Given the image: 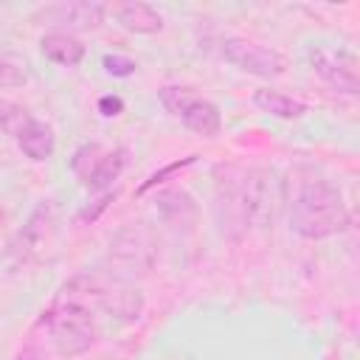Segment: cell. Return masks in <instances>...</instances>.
<instances>
[{
  "label": "cell",
  "mask_w": 360,
  "mask_h": 360,
  "mask_svg": "<svg viewBox=\"0 0 360 360\" xmlns=\"http://www.w3.org/2000/svg\"><path fill=\"white\" fill-rule=\"evenodd\" d=\"M284 205L290 208V228L304 239H326L352 225L343 191L326 177H304L292 188L284 183Z\"/></svg>",
  "instance_id": "cell-1"
},
{
  "label": "cell",
  "mask_w": 360,
  "mask_h": 360,
  "mask_svg": "<svg viewBox=\"0 0 360 360\" xmlns=\"http://www.w3.org/2000/svg\"><path fill=\"white\" fill-rule=\"evenodd\" d=\"M56 301L76 304L87 312H107L121 323H135L143 312V295L127 278L110 270H87L68 278L56 295Z\"/></svg>",
  "instance_id": "cell-2"
},
{
  "label": "cell",
  "mask_w": 360,
  "mask_h": 360,
  "mask_svg": "<svg viewBox=\"0 0 360 360\" xmlns=\"http://www.w3.org/2000/svg\"><path fill=\"white\" fill-rule=\"evenodd\" d=\"M284 177L273 166H253L242 174L236 191V208L245 225L267 231L276 225L284 208Z\"/></svg>",
  "instance_id": "cell-3"
},
{
  "label": "cell",
  "mask_w": 360,
  "mask_h": 360,
  "mask_svg": "<svg viewBox=\"0 0 360 360\" xmlns=\"http://www.w3.org/2000/svg\"><path fill=\"white\" fill-rule=\"evenodd\" d=\"M39 323L45 326L48 340L53 343V349L62 357L84 354L98 338L93 312H87V309H82L76 304H65V301H53V307L42 315Z\"/></svg>",
  "instance_id": "cell-4"
},
{
  "label": "cell",
  "mask_w": 360,
  "mask_h": 360,
  "mask_svg": "<svg viewBox=\"0 0 360 360\" xmlns=\"http://www.w3.org/2000/svg\"><path fill=\"white\" fill-rule=\"evenodd\" d=\"M155 259H158V242L143 222H129L110 239V250H107V262L112 267L110 273L121 278L146 276L155 267Z\"/></svg>",
  "instance_id": "cell-5"
},
{
  "label": "cell",
  "mask_w": 360,
  "mask_h": 360,
  "mask_svg": "<svg viewBox=\"0 0 360 360\" xmlns=\"http://www.w3.org/2000/svg\"><path fill=\"white\" fill-rule=\"evenodd\" d=\"M309 65L332 90L346 93V96H357L360 62H357V56L352 51L332 48V45H315L309 51Z\"/></svg>",
  "instance_id": "cell-6"
},
{
  "label": "cell",
  "mask_w": 360,
  "mask_h": 360,
  "mask_svg": "<svg viewBox=\"0 0 360 360\" xmlns=\"http://www.w3.org/2000/svg\"><path fill=\"white\" fill-rule=\"evenodd\" d=\"M222 56L233 68L253 73V76H262V79L281 76L287 68V59L278 51L264 48V45L250 42V39H242V37H225L222 39Z\"/></svg>",
  "instance_id": "cell-7"
},
{
  "label": "cell",
  "mask_w": 360,
  "mask_h": 360,
  "mask_svg": "<svg viewBox=\"0 0 360 360\" xmlns=\"http://www.w3.org/2000/svg\"><path fill=\"white\" fill-rule=\"evenodd\" d=\"M53 222H56V208H53L51 200H42V202L31 211L28 222H25V225L17 231V236L11 239L8 256H11L14 262H20V264H25V262H31L34 256H39V250L45 248V242H48V236H51V231H53Z\"/></svg>",
  "instance_id": "cell-8"
},
{
  "label": "cell",
  "mask_w": 360,
  "mask_h": 360,
  "mask_svg": "<svg viewBox=\"0 0 360 360\" xmlns=\"http://www.w3.org/2000/svg\"><path fill=\"white\" fill-rule=\"evenodd\" d=\"M34 20L68 25V28H98L104 22V6L93 0H73V3H51L34 11Z\"/></svg>",
  "instance_id": "cell-9"
},
{
  "label": "cell",
  "mask_w": 360,
  "mask_h": 360,
  "mask_svg": "<svg viewBox=\"0 0 360 360\" xmlns=\"http://www.w3.org/2000/svg\"><path fill=\"white\" fill-rule=\"evenodd\" d=\"M17 146H20V152H22L28 160H34V163L48 160V158L53 155V149H56L53 127L45 124V121H39V118H31V121L20 129Z\"/></svg>",
  "instance_id": "cell-10"
},
{
  "label": "cell",
  "mask_w": 360,
  "mask_h": 360,
  "mask_svg": "<svg viewBox=\"0 0 360 360\" xmlns=\"http://www.w3.org/2000/svg\"><path fill=\"white\" fill-rule=\"evenodd\" d=\"M180 121H183L191 132H197V135H202V138H214V135H219V129H222V115H219L217 104L208 101V98H200V96H194V98L188 101V107L180 112Z\"/></svg>",
  "instance_id": "cell-11"
},
{
  "label": "cell",
  "mask_w": 360,
  "mask_h": 360,
  "mask_svg": "<svg viewBox=\"0 0 360 360\" xmlns=\"http://www.w3.org/2000/svg\"><path fill=\"white\" fill-rule=\"evenodd\" d=\"M39 51H42L45 59H51L56 65H65V68H73V65H79L84 59V45L76 37L65 34V31L45 34L39 39Z\"/></svg>",
  "instance_id": "cell-12"
},
{
  "label": "cell",
  "mask_w": 360,
  "mask_h": 360,
  "mask_svg": "<svg viewBox=\"0 0 360 360\" xmlns=\"http://www.w3.org/2000/svg\"><path fill=\"white\" fill-rule=\"evenodd\" d=\"M115 17L127 31L135 34H158L163 28V17L149 3H124L115 8Z\"/></svg>",
  "instance_id": "cell-13"
},
{
  "label": "cell",
  "mask_w": 360,
  "mask_h": 360,
  "mask_svg": "<svg viewBox=\"0 0 360 360\" xmlns=\"http://www.w3.org/2000/svg\"><path fill=\"white\" fill-rule=\"evenodd\" d=\"M253 104L259 110H264V112H270L276 118H287V121L290 118H301L307 112V104L304 101H298L292 96H284L278 90H270V87H259L253 93Z\"/></svg>",
  "instance_id": "cell-14"
},
{
  "label": "cell",
  "mask_w": 360,
  "mask_h": 360,
  "mask_svg": "<svg viewBox=\"0 0 360 360\" xmlns=\"http://www.w3.org/2000/svg\"><path fill=\"white\" fill-rule=\"evenodd\" d=\"M124 166H127V149L104 152V155H101V160L93 166V172H90L82 183H84L90 191H104V188H110V186H112V180H118V177H121Z\"/></svg>",
  "instance_id": "cell-15"
},
{
  "label": "cell",
  "mask_w": 360,
  "mask_h": 360,
  "mask_svg": "<svg viewBox=\"0 0 360 360\" xmlns=\"http://www.w3.org/2000/svg\"><path fill=\"white\" fill-rule=\"evenodd\" d=\"M155 202H158L160 217L169 219V222H174V225H183V222H188V219L197 214L194 200H191L183 188H166V191L158 194Z\"/></svg>",
  "instance_id": "cell-16"
},
{
  "label": "cell",
  "mask_w": 360,
  "mask_h": 360,
  "mask_svg": "<svg viewBox=\"0 0 360 360\" xmlns=\"http://www.w3.org/2000/svg\"><path fill=\"white\" fill-rule=\"evenodd\" d=\"M34 115H28V110L25 107H20V104H14V101H3L0 98V132H6V135H20V129L31 121Z\"/></svg>",
  "instance_id": "cell-17"
},
{
  "label": "cell",
  "mask_w": 360,
  "mask_h": 360,
  "mask_svg": "<svg viewBox=\"0 0 360 360\" xmlns=\"http://www.w3.org/2000/svg\"><path fill=\"white\" fill-rule=\"evenodd\" d=\"M101 155H104V149H101L98 143H84V146H79V149L73 152V158H70V169L84 180V177L93 172V166L101 160Z\"/></svg>",
  "instance_id": "cell-18"
},
{
  "label": "cell",
  "mask_w": 360,
  "mask_h": 360,
  "mask_svg": "<svg viewBox=\"0 0 360 360\" xmlns=\"http://www.w3.org/2000/svg\"><path fill=\"white\" fill-rule=\"evenodd\" d=\"M160 104L172 112V115H177L180 118V112L188 107V101L194 98V90L191 87H180V84H169V87H163L160 93Z\"/></svg>",
  "instance_id": "cell-19"
},
{
  "label": "cell",
  "mask_w": 360,
  "mask_h": 360,
  "mask_svg": "<svg viewBox=\"0 0 360 360\" xmlns=\"http://www.w3.org/2000/svg\"><path fill=\"white\" fill-rule=\"evenodd\" d=\"M197 160V155H188V158H183V160H174V163H169V166H163V169H158V172H152L141 186H138V194H146L149 188H155V186H160V183H166V177H172L174 172H180V169H186V166H191Z\"/></svg>",
  "instance_id": "cell-20"
},
{
  "label": "cell",
  "mask_w": 360,
  "mask_h": 360,
  "mask_svg": "<svg viewBox=\"0 0 360 360\" xmlns=\"http://www.w3.org/2000/svg\"><path fill=\"white\" fill-rule=\"evenodd\" d=\"M28 82L25 65L14 59H0V87H22Z\"/></svg>",
  "instance_id": "cell-21"
},
{
  "label": "cell",
  "mask_w": 360,
  "mask_h": 360,
  "mask_svg": "<svg viewBox=\"0 0 360 360\" xmlns=\"http://www.w3.org/2000/svg\"><path fill=\"white\" fill-rule=\"evenodd\" d=\"M101 65H104V70H107L110 76H132V73L138 70L135 59H129V56H118V53H107V56L101 59Z\"/></svg>",
  "instance_id": "cell-22"
},
{
  "label": "cell",
  "mask_w": 360,
  "mask_h": 360,
  "mask_svg": "<svg viewBox=\"0 0 360 360\" xmlns=\"http://www.w3.org/2000/svg\"><path fill=\"white\" fill-rule=\"evenodd\" d=\"M112 200H115V191H107V194H101V197L93 202V208L87 205V208L79 214V219H82V222H93V219H96V217H98V214H101V211H104V208H107Z\"/></svg>",
  "instance_id": "cell-23"
},
{
  "label": "cell",
  "mask_w": 360,
  "mask_h": 360,
  "mask_svg": "<svg viewBox=\"0 0 360 360\" xmlns=\"http://www.w3.org/2000/svg\"><path fill=\"white\" fill-rule=\"evenodd\" d=\"M98 112L107 115V118L121 115V112H124V101H121L118 96H101V98H98Z\"/></svg>",
  "instance_id": "cell-24"
}]
</instances>
